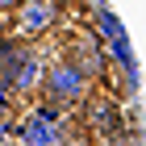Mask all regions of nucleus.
<instances>
[{"label": "nucleus", "mask_w": 146, "mask_h": 146, "mask_svg": "<svg viewBox=\"0 0 146 146\" xmlns=\"http://www.w3.org/2000/svg\"><path fill=\"white\" fill-rule=\"evenodd\" d=\"M92 79H88V71H79L71 58H54L50 67H46V79H42V96L46 104H54V109H84L88 104V96H92Z\"/></svg>", "instance_id": "1"}, {"label": "nucleus", "mask_w": 146, "mask_h": 146, "mask_svg": "<svg viewBox=\"0 0 146 146\" xmlns=\"http://www.w3.org/2000/svg\"><path fill=\"white\" fill-rule=\"evenodd\" d=\"M17 142L21 146H75V138H71V121L63 117V109L38 100L17 121Z\"/></svg>", "instance_id": "2"}, {"label": "nucleus", "mask_w": 146, "mask_h": 146, "mask_svg": "<svg viewBox=\"0 0 146 146\" xmlns=\"http://www.w3.org/2000/svg\"><path fill=\"white\" fill-rule=\"evenodd\" d=\"M54 25H58V0H21V9L13 13V29H17L13 38L25 46L54 34Z\"/></svg>", "instance_id": "3"}, {"label": "nucleus", "mask_w": 146, "mask_h": 146, "mask_svg": "<svg viewBox=\"0 0 146 146\" xmlns=\"http://www.w3.org/2000/svg\"><path fill=\"white\" fill-rule=\"evenodd\" d=\"M67 58L75 63L79 71H88V79H92V84L104 75V67H109V54H104V46L92 38V29H79V34L67 42Z\"/></svg>", "instance_id": "4"}, {"label": "nucleus", "mask_w": 146, "mask_h": 146, "mask_svg": "<svg viewBox=\"0 0 146 146\" xmlns=\"http://www.w3.org/2000/svg\"><path fill=\"white\" fill-rule=\"evenodd\" d=\"M84 125L96 129V134H113V125H117V104H113V96L92 92L88 104H84Z\"/></svg>", "instance_id": "5"}, {"label": "nucleus", "mask_w": 146, "mask_h": 146, "mask_svg": "<svg viewBox=\"0 0 146 146\" xmlns=\"http://www.w3.org/2000/svg\"><path fill=\"white\" fill-rule=\"evenodd\" d=\"M21 9V0H0V13H4V17H9V13H17Z\"/></svg>", "instance_id": "6"}]
</instances>
